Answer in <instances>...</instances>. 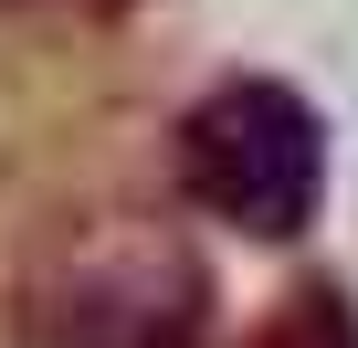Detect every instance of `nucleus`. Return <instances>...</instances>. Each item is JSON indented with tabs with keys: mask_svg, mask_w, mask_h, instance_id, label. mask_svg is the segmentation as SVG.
I'll return each mask as SVG.
<instances>
[{
	"mask_svg": "<svg viewBox=\"0 0 358 348\" xmlns=\"http://www.w3.org/2000/svg\"><path fill=\"white\" fill-rule=\"evenodd\" d=\"M179 180L211 222H232L253 243H295L327 201V127L295 85L232 74L179 116Z\"/></svg>",
	"mask_w": 358,
	"mask_h": 348,
	"instance_id": "nucleus-1",
	"label": "nucleus"
},
{
	"mask_svg": "<svg viewBox=\"0 0 358 348\" xmlns=\"http://www.w3.org/2000/svg\"><path fill=\"white\" fill-rule=\"evenodd\" d=\"M201 327H211V285L190 243L148 222L74 243L32 295V348H201Z\"/></svg>",
	"mask_w": 358,
	"mask_h": 348,
	"instance_id": "nucleus-2",
	"label": "nucleus"
},
{
	"mask_svg": "<svg viewBox=\"0 0 358 348\" xmlns=\"http://www.w3.org/2000/svg\"><path fill=\"white\" fill-rule=\"evenodd\" d=\"M253 348H358V306H348L337 285H295V295L253 327Z\"/></svg>",
	"mask_w": 358,
	"mask_h": 348,
	"instance_id": "nucleus-3",
	"label": "nucleus"
}]
</instances>
